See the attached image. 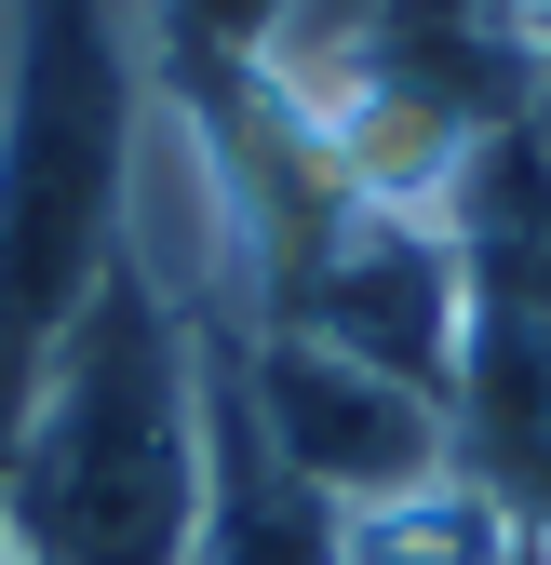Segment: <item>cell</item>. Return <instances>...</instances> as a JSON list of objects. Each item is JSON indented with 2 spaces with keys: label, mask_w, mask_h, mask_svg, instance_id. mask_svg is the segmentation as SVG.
<instances>
[{
  "label": "cell",
  "mask_w": 551,
  "mask_h": 565,
  "mask_svg": "<svg viewBox=\"0 0 551 565\" xmlns=\"http://www.w3.org/2000/svg\"><path fill=\"white\" fill-rule=\"evenodd\" d=\"M202 525V310L108 269L41 337L28 417L0 445L14 565H188Z\"/></svg>",
  "instance_id": "6da1fadb"
},
{
  "label": "cell",
  "mask_w": 551,
  "mask_h": 565,
  "mask_svg": "<svg viewBox=\"0 0 551 565\" xmlns=\"http://www.w3.org/2000/svg\"><path fill=\"white\" fill-rule=\"evenodd\" d=\"M134 149H149V67L121 54L108 0H28L0 67V323L28 350L121 269Z\"/></svg>",
  "instance_id": "7a4b0ae2"
},
{
  "label": "cell",
  "mask_w": 551,
  "mask_h": 565,
  "mask_svg": "<svg viewBox=\"0 0 551 565\" xmlns=\"http://www.w3.org/2000/svg\"><path fill=\"white\" fill-rule=\"evenodd\" d=\"M216 350H229L269 458H283L296 484H323L350 525H390V512L471 484V445H457L444 391L377 377V364H350V350H323V337H256V323H216Z\"/></svg>",
  "instance_id": "3957f363"
},
{
  "label": "cell",
  "mask_w": 551,
  "mask_h": 565,
  "mask_svg": "<svg viewBox=\"0 0 551 565\" xmlns=\"http://www.w3.org/2000/svg\"><path fill=\"white\" fill-rule=\"evenodd\" d=\"M350 512L323 499V484H296L283 458H269L256 404L229 377L216 323H202V525H188V565H350Z\"/></svg>",
  "instance_id": "277c9868"
},
{
  "label": "cell",
  "mask_w": 551,
  "mask_h": 565,
  "mask_svg": "<svg viewBox=\"0 0 551 565\" xmlns=\"http://www.w3.org/2000/svg\"><path fill=\"white\" fill-rule=\"evenodd\" d=\"M350 565H511V512L485 499V484H457V499H418L350 539Z\"/></svg>",
  "instance_id": "5b68a950"
},
{
  "label": "cell",
  "mask_w": 551,
  "mask_h": 565,
  "mask_svg": "<svg viewBox=\"0 0 551 565\" xmlns=\"http://www.w3.org/2000/svg\"><path fill=\"white\" fill-rule=\"evenodd\" d=\"M149 14H162V54L175 67H202V82H256V67H269V41H283V14H296V0H149Z\"/></svg>",
  "instance_id": "8992f818"
},
{
  "label": "cell",
  "mask_w": 551,
  "mask_h": 565,
  "mask_svg": "<svg viewBox=\"0 0 551 565\" xmlns=\"http://www.w3.org/2000/svg\"><path fill=\"white\" fill-rule=\"evenodd\" d=\"M525 108L551 121V0H525Z\"/></svg>",
  "instance_id": "52a82bcc"
},
{
  "label": "cell",
  "mask_w": 551,
  "mask_h": 565,
  "mask_svg": "<svg viewBox=\"0 0 551 565\" xmlns=\"http://www.w3.org/2000/svg\"><path fill=\"white\" fill-rule=\"evenodd\" d=\"M28 364H41V350H28L14 323H0V445H14V417H28Z\"/></svg>",
  "instance_id": "ba28073f"
}]
</instances>
